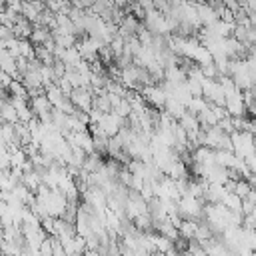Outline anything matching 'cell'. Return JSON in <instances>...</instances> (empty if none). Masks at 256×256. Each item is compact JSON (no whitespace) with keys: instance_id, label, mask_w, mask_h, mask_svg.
<instances>
[{"instance_id":"6da1fadb","label":"cell","mask_w":256,"mask_h":256,"mask_svg":"<svg viewBox=\"0 0 256 256\" xmlns=\"http://www.w3.org/2000/svg\"><path fill=\"white\" fill-rule=\"evenodd\" d=\"M178 210L182 218H190V220H198L200 216H204V206H202V198H196L192 194H186L178 200Z\"/></svg>"},{"instance_id":"7a4b0ae2","label":"cell","mask_w":256,"mask_h":256,"mask_svg":"<svg viewBox=\"0 0 256 256\" xmlns=\"http://www.w3.org/2000/svg\"><path fill=\"white\" fill-rule=\"evenodd\" d=\"M70 98L76 104V108H80V110H86L88 112L94 106V92L90 88H84V86L74 88L72 94H70Z\"/></svg>"},{"instance_id":"3957f363","label":"cell","mask_w":256,"mask_h":256,"mask_svg":"<svg viewBox=\"0 0 256 256\" xmlns=\"http://www.w3.org/2000/svg\"><path fill=\"white\" fill-rule=\"evenodd\" d=\"M142 94H144V98L152 104V108H164L166 106V100H168V94L164 92V88L162 86H144L142 88Z\"/></svg>"},{"instance_id":"277c9868","label":"cell","mask_w":256,"mask_h":256,"mask_svg":"<svg viewBox=\"0 0 256 256\" xmlns=\"http://www.w3.org/2000/svg\"><path fill=\"white\" fill-rule=\"evenodd\" d=\"M226 108L230 112V116H244L246 114V102H244V92L236 90L234 94H230L226 98Z\"/></svg>"},{"instance_id":"5b68a950","label":"cell","mask_w":256,"mask_h":256,"mask_svg":"<svg viewBox=\"0 0 256 256\" xmlns=\"http://www.w3.org/2000/svg\"><path fill=\"white\" fill-rule=\"evenodd\" d=\"M226 194H228V190H226L224 184L210 182V186H208V190H206V194H204V200H206V202H212V204H218V202L224 200Z\"/></svg>"},{"instance_id":"8992f818","label":"cell","mask_w":256,"mask_h":256,"mask_svg":"<svg viewBox=\"0 0 256 256\" xmlns=\"http://www.w3.org/2000/svg\"><path fill=\"white\" fill-rule=\"evenodd\" d=\"M30 40H32L36 46H42V44L52 42L54 36H52V30H50L48 26H40V24H36V26H34V32H32V36H30Z\"/></svg>"},{"instance_id":"52a82bcc","label":"cell","mask_w":256,"mask_h":256,"mask_svg":"<svg viewBox=\"0 0 256 256\" xmlns=\"http://www.w3.org/2000/svg\"><path fill=\"white\" fill-rule=\"evenodd\" d=\"M22 82L28 90H38V88H44V80H42V74L40 70H28L24 76H22Z\"/></svg>"},{"instance_id":"ba28073f","label":"cell","mask_w":256,"mask_h":256,"mask_svg":"<svg viewBox=\"0 0 256 256\" xmlns=\"http://www.w3.org/2000/svg\"><path fill=\"white\" fill-rule=\"evenodd\" d=\"M30 106H32V110H34L36 114H44V112H48V110H52V108H54L46 92H42V94L34 96V98L30 100Z\"/></svg>"},{"instance_id":"9c48e42d","label":"cell","mask_w":256,"mask_h":256,"mask_svg":"<svg viewBox=\"0 0 256 256\" xmlns=\"http://www.w3.org/2000/svg\"><path fill=\"white\" fill-rule=\"evenodd\" d=\"M196 230H198V222L196 220H190V218H184L182 224H180V236L184 240H194L196 238Z\"/></svg>"},{"instance_id":"30bf717a","label":"cell","mask_w":256,"mask_h":256,"mask_svg":"<svg viewBox=\"0 0 256 256\" xmlns=\"http://www.w3.org/2000/svg\"><path fill=\"white\" fill-rule=\"evenodd\" d=\"M104 166V162H102V152H92V154H88V158H86V162H84V170L86 172H96V170H100Z\"/></svg>"},{"instance_id":"8fae6325","label":"cell","mask_w":256,"mask_h":256,"mask_svg":"<svg viewBox=\"0 0 256 256\" xmlns=\"http://www.w3.org/2000/svg\"><path fill=\"white\" fill-rule=\"evenodd\" d=\"M198 120H200V124H202L204 130H206V128H212V126L218 124V116L214 114L212 106H208L204 112H200V114H198Z\"/></svg>"},{"instance_id":"7c38bea8","label":"cell","mask_w":256,"mask_h":256,"mask_svg":"<svg viewBox=\"0 0 256 256\" xmlns=\"http://www.w3.org/2000/svg\"><path fill=\"white\" fill-rule=\"evenodd\" d=\"M242 202H244V198H240L236 192H228L222 200L224 206H228L230 210H238V212H242Z\"/></svg>"},{"instance_id":"4fadbf2b","label":"cell","mask_w":256,"mask_h":256,"mask_svg":"<svg viewBox=\"0 0 256 256\" xmlns=\"http://www.w3.org/2000/svg\"><path fill=\"white\" fill-rule=\"evenodd\" d=\"M114 110H116L120 116H124V118H128V116L134 112V110H132V104H130V100H128V98H122V102H120Z\"/></svg>"},{"instance_id":"5bb4252c","label":"cell","mask_w":256,"mask_h":256,"mask_svg":"<svg viewBox=\"0 0 256 256\" xmlns=\"http://www.w3.org/2000/svg\"><path fill=\"white\" fill-rule=\"evenodd\" d=\"M40 256H54V244H52V238L48 236L42 246H40Z\"/></svg>"},{"instance_id":"9a60e30c","label":"cell","mask_w":256,"mask_h":256,"mask_svg":"<svg viewBox=\"0 0 256 256\" xmlns=\"http://www.w3.org/2000/svg\"><path fill=\"white\" fill-rule=\"evenodd\" d=\"M224 4H226V8H230L232 12H238V10L242 8V4H240L238 0H224Z\"/></svg>"},{"instance_id":"2e32d148","label":"cell","mask_w":256,"mask_h":256,"mask_svg":"<svg viewBox=\"0 0 256 256\" xmlns=\"http://www.w3.org/2000/svg\"><path fill=\"white\" fill-rule=\"evenodd\" d=\"M196 2H208V0H196Z\"/></svg>"},{"instance_id":"e0dca14e","label":"cell","mask_w":256,"mask_h":256,"mask_svg":"<svg viewBox=\"0 0 256 256\" xmlns=\"http://www.w3.org/2000/svg\"><path fill=\"white\" fill-rule=\"evenodd\" d=\"M254 252H256V250H254Z\"/></svg>"}]
</instances>
